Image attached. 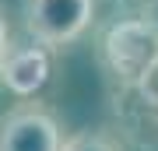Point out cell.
Here are the masks:
<instances>
[{
    "instance_id": "obj_1",
    "label": "cell",
    "mask_w": 158,
    "mask_h": 151,
    "mask_svg": "<svg viewBox=\"0 0 158 151\" xmlns=\"http://www.w3.org/2000/svg\"><path fill=\"white\" fill-rule=\"evenodd\" d=\"M95 21V0H25V28L42 46L77 42Z\"/></svg>"
},
{
    "instance_id": "obj_2",
    "label": "cell",
    "mask_w": 158,
    "mask_h": 151,
    "mask_svg": "<svg viewBox=\"0 0 158 151\" xmlns=\"http://www.w3.org/2000/svg\"><path fill=\"white\" fill-rule=\"evenodd\" d=\"M158 53V25L148 18H127L109 28L106 35V60L113 74L127 84H137L144 67Z\"/></svg>"
},
{
    "instance_id": "obj_3",
    "label": "cell",
    "mask_w": 158,
    "mask_h": 151,
    "mask_svg": "<svg viewBox=\"0 0 158 151\" xmlns=\"http://www.w3.org/2000/svg\"><path fill=\"white\" fill-rule=\"evenodd\" d=\"M63 130L49 109L25 102L0 116V151H60Z\"/></svg>"
},
{
    "instance_id": "obj_4",
    "label": "cell",
    "mask_w": 158,
    "mask_h": 151,
    "mask_svg": "<svg viewBox=\"0 0 158 151\" xmlns=\"http://www.w3.org/2000/svg\"><path fill=\"white\" fill-rule=\"evenodd\" d=\"M49 49L42 42H32V46H11L0 60V84H4L11 95L18 99H28L49 81Z\"/></svg>"
},
{
    "instance_id": "obj_5",
    "label": "cell",
    "mask_w": 158,
    "mask_h": 151,
    "mask_svg": "<svg viewBox=\"0 0 158 151\" xmlns=\"http://www.w3.org/2000/svg\"><path fill=\"white\" fill-rule=\"evenodd\" d=\"M60 151H123V144L113 141L109 134H98V130H81L63 141Z\"/></svg>"
},
{
    "instance_id": "obj_6",
    "label": "cell",
    "mask_w": 158,
    "mask_h": 151,
    "mask_svg": "<svg viewBox=\"0 0 158 151\" xmlns=\"http://www.w3.org/2000/svg\"><path fill=\"white\" fill-rule=\"evenodd\" d=\"M134 88H137V95L144 99V106L158 112V53H155V60L144 67V74L137 78V84H134Z\"/></svg>"
},
{
    "instance_id": "obj_7",
    "label": "cell",
    "mask_w": 158,
    "mask_h": 151,
    "mask_svg": "<svg viewBox=\"0 0 158 151\" xmlns=\"http://www.w3.org/2000/svg\"><path fill=\"white\" fill-rule=\"evenodd\" d=\"M7 49H11V35H7V21L0 18V60H4Z\"/></svg>"
}]
</instances>
